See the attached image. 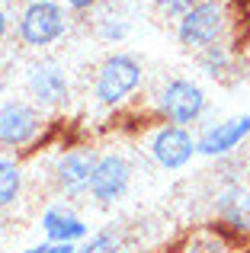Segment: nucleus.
I'll list each match as a JSON object with an SVG mask.
<instances>
[{"mask_svg":"<svg viewBox=\"0 0 250 253\" xmlns=\"http://www.w3.org/2000/svg\"><path fill=\"white\" fill-rule=\"evenodd\" d=\"M141 84V61L135 55H109L96 71L93 96L103 106H119Z\"/></svg>","mask_w":250,"mask_h":253,"instance_id":"nucleus-1","label":"nucleus"},{"mask_svg":"<svg viewBox=\"0 0 250 253\" xmlns=\"http://www.w3.org/2000/svg\"><path fill=\"white\" fill-rule=\"evenodd\" d=\"M221 32H225V6L218 0L196 3L186 16H180V26H176L180 45L183 48H193V51H202L208 45L221 42Z\"/></svg>","mask_w":250,"mask_h":253,"instance_id":"nucleus-2","label":"nucleus"},{"mask_svg":"<svg viewBox=\"0 0 250 253\" xmlns=\"http://www.w3.org/2000/svg\"><path fill=\"white\" fill-rule=\"evenodd\" d=\"M157 112L170 125H183L186 128V125H193L206 112V93L193 81L173 77V81H167L161 86V93H157Z\"/></svg>","mask_w":250,"mask_h":253,"instance_id":"nucleus-3","label":"nucleus"},{"mask_svg":"<svg viewBox=\"0 0 250 253\" xmlns=\"http://www.w3.org/2000/svg\"><path fill=\"white\" fill-rule=\"evenodd\" d=\"M64 10L51 0H36V3L26 6V13L19 16V39H23L29 48H42L51 45L64 36Z\"/></svg>","mask_w":250,"mask_h":253,"instance_id":"nucleus-4","label":"nucleus"},{"mask_svg":"<svg viewBox=\"0 0 250 253\" xmlns=\"http://www.w3.org/2000/svg\"><path fill=\"white\" fill-rule=\"evenodd\" d=\"M131 183V167L122 154H103L93 167V176H90V199L100 205H113L128 192Z\"/></svg>","mask_w":250,"mask_h":253,"instance_id":"nucleus-5","label":"nucleus"},{"mask_svg":"<svg viewBox=\"0 0 250 253\" xmlns=\"http://www.w3.org/2000/svg\"><path fill=\"white\" fill-rule=\"evenodd\" d=\"M42 131V116L36 106L10 99L0 106V144L3 148H26Z\"/></svg>","mask_w":250,"mask_h":253,"instance_id":"nucleus-6","label":"nucleus"},{"mask_svg":"<svg viewBox=\"0 0 250 253\" xmlns=\"http://www.w3.org/2000/svg\"><path fill=\"white\" fill-rule=\"evenodd\" d=\"M151 157H154L157 167L164 170H180L193 161V154H199L193 135H189L183 125H161L151 138Z\"/></svg>","mask_w":250,"mask_h":253,"instance_id":"nucleus-7","label":"nucleus"},{"mask_svg":"<svg viewBox=\"0 0 250 253\" xmlns=\"http://www.w3.org/2000/svg\"><path fill=\"white\" fill-rule=\"evenodd\" d=\"M96 161H100V154H96L93 148H74L68 151V154L58 157L55 164V186L58 192H64V196H83V192L90 189V176H93V167Z\"/></svg>","mask_w":250,"mask_h":253,"instance_id":"nucleus-8","label":"nucleus"},{"mask_svg":"<svg viewBox=\"0 0 250 253\" xmlns=\"http://www.w3.org/2000/svg\"><path fill=\"white\" fill-rule=\"evenodd\" d=\"M215 215L218 224H225L231 234L250 237V186L228 179L215 196Z\"/></svg>","mask_w":250,"mask_h":253,"instance_id":"nucleus-9","label":"nucleus"},{"mask_svg":"<svg viewBox=\"0 0 250 253\" xmlns=\"http://www.w3.org/2000/svg\"><path fill=\"white\" fill-rule=\"evenodd\" d=\"M247 135H250V116H234V119H225V122L206 128L202 138L196 141V148L206 157H221V154H231Z\"/></svg>","mask_w":250,"mask_h":253,"instance_id":"nucleus-10","label":"nucleus"},{"mask_svg":"<svg viewBox=\"0 0 250 253\" xmlns=\"http://www.w3.org/2000/svg\"><path fill=\"white\" fill-rule=\"evenodd\" d=\"M26 84H29V93L36 96L39 106H61V103H68V93H71L68 74H64L55 61L36 64V68L29 71V81Z\"/></svg>","mask_w":250,"mask_h":253,"instance_id":"nucleus-11","label":"nucleus"},{"mask_svg":"<svg viewBox=\"0 0 250 253\" xmlns=\"http://www.w3.org/2000/svg\"><path fill=\"white\" fill-rule=\"evenodd\" d=\"M39 224H42V234L48 244H81L90 237V228L83 224V218H77L71 209H64V205H51V209L42 211V218H39Z\"/></svg>","mask_w":250,"mask_h":253,"instance_id":"nucleus-12","label":"nucleus"},{"mask_svg":"<svg viewBox=\"0 0 250 253\" xmlns=\"http://www.w3.org/2000/svg\"><path fill=\"white\" fill-rule=\"evenodd\" d=\"M23 192V170L13 157H0V209L13 205Z\"/></svg>","mask_w":250,"mask_h":253,"instance_id":"nucleus-13","label":"nucleus"},{"mask_svg":"<svg viewBox=\"0 0 250 253\" xmlns=\"http://www.w3.org/2000/svg\"><path fill=\"white\" fill-rule=\"evenodd\" d=\"M199 64L208 77H225L228 71L234 68V51L228 48L225 42H215V45H208V48L199 51Z\"/></svg>","mask_w":250,"mask_h":253,"instance_id":"nucleus-14","label":"nucleus"},{"mask_svg":"<svg viewBox=\"0 0 250 253\" xmlns=\"http://www.w3.org/2000/svg\"><path fill=\"white\" fill-rule=\"evenodd\" d=\"M176 253H231V247H228V241L221 234H215V231H196V234H189L186 241L176 247Z\"/></svg>","mask_w":250,"mask_h":253,"instance_id":"nucleus-15","label":"nucleus"},{"mask_svg":"<svg viewBox=\"0 0 250 253\" xmlns=\"http://www.w3.org/2000/svg\"><path fill=\"white\" fill-rule=\"evenodd\" d=\"M77 253H125V237L116 228L96 231V234H90L87 241L77 247Z\"/></svg>","mask_w":250,"mask_h":253,"instance_id":"nucleus-16","label":"nucleus"},{"mask_svg":"<svg viewBox=\"0 0 250 253\" xmlns=\"http://www.w3.org/2000/svg\"><path fill=\"white\" fill-rule=\"evenodd\" d=\"M196 3H202V0H157V10L164 16H186Z\"/></svg>","mask_w":250,"mask_h":253,"instance_id":"nucleus-17","label":"nucleus"},{"mask_svg":"<svg viewBox=\"0 0 250 253\" xmlns=\"http://www.w3.org/2000/svg\"><path fill=\"white\" fill-rule=\"evenodd\" d=\"M48 253H77V244H51Z\"/></svg>","mask_w":250,"mask_h":253,"instance_id":"nucleus-18","label":"nucleus"},{"mask_svg":"<svg viewBox=\"0 0 250 253\" xmlns=\"http://www.w3.org/2000/svg\"><path fill=\"white\" fill-rule=\"evenodd\" d=\"M68 6H74V10H87V6H93L96 0H64Z\"/></svg>","mask_w":250,"mask_h":253,"instance_id":"nucleus-19","label":"nucleus"},{"mask_svg":"<svg viewBox=\"0 0 250 253\" xmlns=\"http://www.w3.org/2000/svg\"><path fill=\"white\" fill-rule=\"evenodd\" d=\"M48 247H51V244L45 241V244H36V247H26V250H19V253H48Z\"/></svg>","mask_w":250,"mask_h":253,"instance_id":"nucleus-20","label":"nucleus"},{"mask_svg":"<svg viewBox=\"0 0 250 253\" xmlns=\"http://www.w3.org/2000/svg\"><path fill=\"white\" fill-rule=\"evenodd\" d=\"M3 32H6V13L0 10V36H3Z\"/></svg>","mask_w":250,"mask_h":253,"instance_id":"nucleus-21","label":"nucleus"},{"mask_svg":"<svg viewBox=\"0 0 250 253\" xmlns=\"http://www.w3.org/2000/svg\"><path fill=\"white\" fill-rule=\"evenodd\" d=\"M247 68H250V51H247Z\"/></svg>","mask_w":250,"mask_h":253,"instance_id":"nucleus-22","label":"nucleus"}]
</instances>
